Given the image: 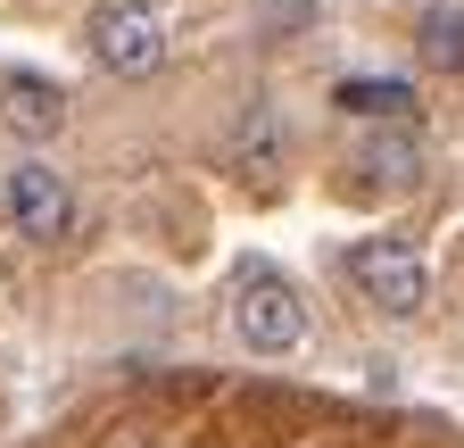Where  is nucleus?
<instances>
[{"instance_id":"obj_5","label":"nucleus","mask_w":464,"mask_h":448,"mask_svg":"<svg viewBox=\"0 0 464 448\" xmlns=\"http://www.w3.org/2000/svg\"><path fill=\"white\" fill-rule=\"evenodd\" d=\"M67 83H50L42 67H0V125L17 141H58L67 133Z\"/></svg>"},{"instance_id":"obj_4","label":"nucleus","mask_w":464,"mask_h":448,"mask_svg":"<svg viewBox=\"0 0 464 448\" xmlns=\"http://www.w3.org/2000/svg\"><path fill=\"white\" fill-rule=\"evenodd\" d=\"M0 208H9V224L25 241H58L75 224V191H67V175L58 166H42V158H17L9 175H0Z\"/></svg>"},{"instance_id":"obj_6","label":"nucleus","mask_w":464,"mask_h":448,"mask_svg":"<svg viewBox=\"0 0 464 448\" xmlns=\"http://www.w3.org/2000/svg\"><path fill=\"white\" fill-rule=\"evenodd\" d=\"M348 183H357V191H373V200L415 191V183H423V133H406V125L365 133L357 150H348Z\"/></svg>"},{"instance_id":"obj_7","label":"nucleus","mask_w":464,"mask_h":448,"mask_svg":"<svg viewBox=\"0 0 464 448\" xmlns=\"http://www.w3.org/2000/svg\"><path fill=\"white\" fill-rule=\"evenodd\" d=\"M332 108H340V117L406 125V117H415V83H398V75H340V83H332Z\"/></svg>"},{"instance_id":"obj_8","label":"nucleus","mask_w":464,"mask_h":448,"mask_svg":"<svg viewBox=\"0 0 464 448\" xmlns=\"http://www.w3.org/2000/svg\"><path fill=\"white\" fill-rule=\"evenodd\" d=\"M415 50H423V67L464 75V9H423L415 17Z\"/></svg>"},{"instance_id":"obj_2","label":"nucleus","mask_w":464,"mask_h":448,"mask_svg":"<svg viewBox=\"0 0 464 448\" xmlns=\"http://www.w3.org/2000/svg\"><path fill=\"white\" fill-rule=\"evenodd\" d=\"M83 50L108 75H158L166 67V17L150 0H100L83 17Z\"/></svg>"},{"instance_id":"obj_3","label":"nucleus","mask_w":464,"mask_h":448,"mask_svg":"<svg viewBox=\"0 0 464 448\" xmlns=\"http://www.w3.org/2000/svg\"><path fill=\"white\" fill-rule=\"evenodd\" d=\"M232 332H241V349H257V357H290L307 341V307H299V291H290L282 274L249 266L241 291H232Z\"/></svg>"},{"instance_id":"obj_1","label":"nucleus","mask_w":464,"mask_h":448,"mask_svg":"<svg viewBox=\"0 0 464 448\" xmlns=\"http://www.w3.org/2000/svg\"><path fill=\"white\" fill-rule=\"evenodd\" d=\"M348 283H357V299L373 316H390V324H415L431 307V266L415 258V241H390V233L348 249Z\"/></svg>"},{"instance_id":"obj_9","label":"nucleus","mask_w":464,"mask_h":448,"mask_svg":"<svg viewBox=\"0 0 464 448\" xmlns=\"http://www.w3.org/2000/svg\"><path fill=\"white\" fill-rule=\"evenodd\" d=\"M274 150H282V133H274V117H266V108H249V117H241V158H249V166H266Z\"/></svg>"}]
</instances>
